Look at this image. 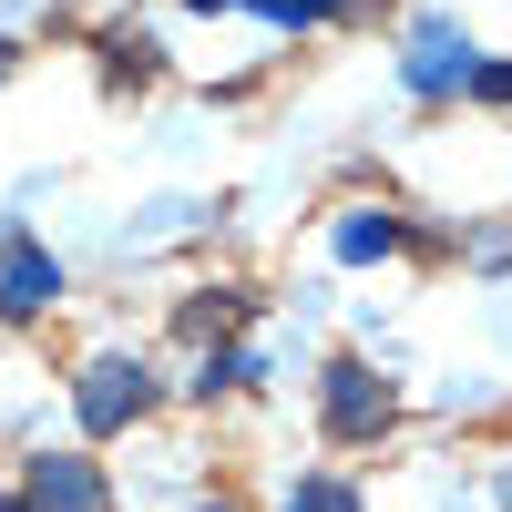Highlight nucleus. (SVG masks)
Segmentation results:
<instances>
[{
    "label": "nucleus",
    "mask_w": 512,
    "mask_h": 512,
    "mask_svg": "<svg viewBox=\"0 0 512 512\" xmlns=\"http://www.w3.org/2000/svg\"><path fill=\"white\" fill-rule=\"evenodd\" d=\"M287 512H359V492H349V482H297Z\"/></svg>",
    "instance_id": "nucleus-7"
},
{
    "label": "nucleus",
    "mask_w": 512,
    "mask_h": 512,
    "mask_svg": "<svg viewBox=\"0 0 512 512\" xmlns=\"http://www.w3.org/2000/svg\"><path fill=\"white\" fill-rule=\"evenodd\" d=\"M0 72H11V41H0Z\"/></svg>",
    "instance_id": "nucleus-10"
},
{
    "label": "nucleus",
    "mask_w": 512,
    "mask_h": 512,
    "mask_svg": "<svg viewBox=\"0 0 512 512\" xmlns=\"http://www.w3.org/2000/svg\"><path fill=\"white\" fill-rule=\"evenodd\" d=\"M410 82H420V93H451V82H472V52L431 21V31H420V52H410Z\"/></svg>",
    "instance_id": "nucleus-5"
},
{
    "label": "nucleus",
    "mask_w": 512,
    "mask_h": 512,
    "mask_svg": "<svg viewBox=\"0 0 512 512\" xmlns=\"http://www.w3.org/2000/svg\"><path fill=\"white\" fill-rule=\"evenodd\" d=\"M379 246H400L390 216H359V226H338V256H379Z\"/></svg>",
    "instance_id": "nucleus-6"
},
{
    "label": "nucleus",
    "mask_w": 512,
    "mask_h": 512,
    "mask_svg": "<svg viewBox=\"0 0 512 512\" xmlns=\"http://www.w3.org/2000/svg\"><path fill=\"white\" fill-rule=\"evenodd\" d=\"M144 410V369L134 359H93V369H82V431H123V420H134Z\"/></svg>",
    "instance_id": "nucleus-2"
},
{
    "label": "nucleus",
    "mask_w": 512,
    "mask_h": 512,
    "mask_svg": "<svg viewBox=\"0 0 512 512\" xmlns=\"http://www.w3.org/2000/svg\"><path fill=\"white\" fill-rule=\"evenodd\" d=\"M62 297V267L41 246H11V267H0V318H31V308H52Z\"/></svg>",
    "instance_id": "nucleus-4"
},
{
    "label": "nucleus",
    "mask_w": 512,
    "mask_h": 512,
    "mask_svg": "<svg viewBox=\"0 0 512 512\" xmlns=\"http://www.w3.org/2000/svg\"><path fill=\"white\" fill-rule=\"evenodd\" d=\"M21 502L31 512H103V472H93V461H41Z\"/></svg>",
    "instance_id": "nucleus-3"
},
{
    "label": "nucleus",
    "mask_w": 512,
    "mask_h": 512,
    "mask_svg": "<svg viewBox=\"0 0 512 512\" xmlns=\"http://www.w3.org/2000/svg\"><path fill=\"white\" fill-rule=\"evenodd\" d=\"M472 93H482V103H512V62H502V72H472Z\"/></svg>",
    "instance_id": "nucleus-8"
},
{
    "label": "nucleus",
    "mask_w": 512,
    "mask_h": 512,
    "mask_svg": "<svg viewBox=\"0 0 512 512\" xmlns=\"http://www.w3.org/2000/svg\"><path fill=\"white\" fill-rule=\"evenodd\" d=\"M390 410H400V400H390V379H379L369 359H338V369H328V431H338V441H379V431H390Z\"/></svg>",
    "instance_id": "nucleus-1"
},
{
    "label": "nucleus",
    "mask_w": 512,
    "mask_h": 512,
    "mask_svg": "<svg viewBox=\"0 0 512 512\" xmlns=\"http://www.w3.org/2000/svg\"><path fill=\"white\" fill-rule=\"evenodd\" d=\"M0 512H31V502H21V492H11V502H0Z\"/></svg>",
    "instance_id": "nucleus-9"
},
{
    "label": "nucleus",
    "mask_w": 512,
    "mask_h": 512,
    "mask_svg": "<svg viewBox=\"0 0 512 512\" xmlns=\"http://www.w3.org/2000/svg\"><path fill=\"white\" fill-rule=\"evenodd\" d=\"M205 11H216V0H205Z\"/></svg>",
    "instance_id": "nucleus-11"
}]
</instances>
